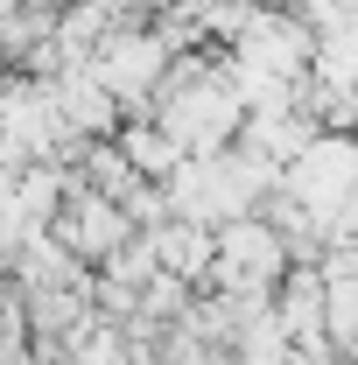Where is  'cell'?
<instances>
[{"mask_svg": "<svg viewBox=\"0 0 358 365\" xmlns=\"http://www.w3.org/2000/svg\"><path fill=\"white\" fill-rule=\"evenodd\" d=\"M281 190H288L310 218H330V211L358 190V148L352 140H310V148L281 169Z\"/></svg>", "mask_w": 358, "mask_h": 365, "instance_id": "obj_1", "label": "cell"}, {"mask_svg": "<svg viewBox=\"0 0 358 365\" xmlns=\"http://www.w3.org/2000/svg\"><path fill=\"white\" fill-rule=\"evenodd\" d=\"M148 239H155V260L176 274V281H204V267H211V225L169 211L162 225H148Z\"/></svg>", "mask_w": 358, "mask_h": 365, "instance_id": "obj_2", "label": "cell"}, {"mask_svg": "<svg viewBox=\"0 0 358 365\" xmlns=\"http://www.w3.org/2000/svg\"><path fill=\"white\" fill-rule=\"evenodd\" d=\"M120 155L134 162V176H169V169H176V162H183V148H176V140H169V134H162V127H134Z\"/></svg>", "mask_w": 358, "mask_h": 365, "instance_id": "obj_3", "label": "cell"}, {"mask_svg": "<svg viewBox=\"0 0 358 365\" xmlns=\"http://www.w3.org/2000/svg\"><path fill=\"white\" fill-rule=\"evenodd\" d=\"M106 120H113V98H106V91H91V85L63 91V127H91V134H98Z\"/></svg>", "mask_w": 358, "mask_h": 365, "instance_id": "obj_4", "label": "cell"}]
</instances>
